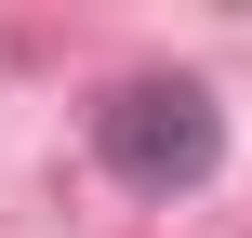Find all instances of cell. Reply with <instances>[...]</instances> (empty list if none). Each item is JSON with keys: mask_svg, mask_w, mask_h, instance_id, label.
Instances as JSON below:
<instances>
[{"mask_svg": "<svg viewBox=\"0 0 252 238\" xmlns=\"http://www.w3.org/2000/svg\"><path fill=\"white\" fill-rule=\"evenodd\" d=\"M106 159H120L133 185H186V172L213 159V93H186V79H133V93L106 106Z\"/></svg>", "mask_w": 252, "mask_h": 238, "instance_id": "1", "label": "cell"}]
</instances>
